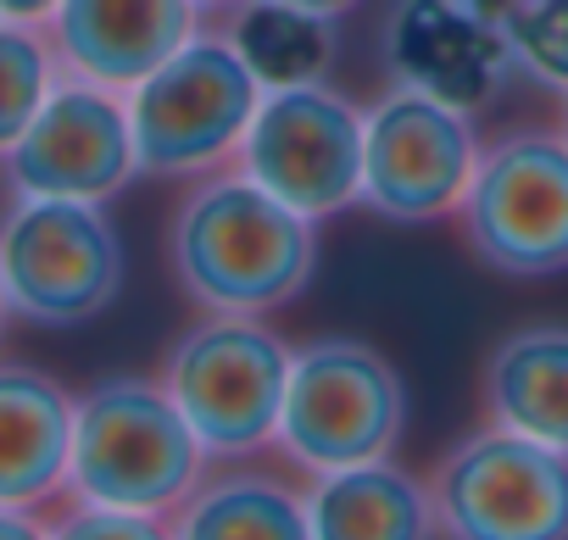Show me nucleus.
<instances>
[{"label": "nucleus", "mask_w": 568, "mask_h": 540, "mask_svg": "<svg viewBox=\"0 0 568 540\" xmlns=\"http://www.w3.org/2000/svg\"><path fill=\"white\" fill-rule=\"evenodd\" d=\"M173 274L206 313H267L313 279V217L291 212L245 173L195 184L168 234Z\"/></svg>", "instance_id": "f257e3e1"}, {"label": "nucleus", "mask_w": 568, "mask_h": 540, "mask_svg": "<svg viewBox=\"0 0 568 540\" xmlns=\"http://www.w3.org/2000/svg\"><path fill=\"white\" fill-rule=\"evenodd\" d=\"M206 446L162 379L106 374L73 401L68 490L95 507L173 512L201 479Z\"/></svg>", "instance_id": "f03ea898"}, {"label": "nucleus", "mask_w": 568, "mask_h": 540, "mask_svg": "<svg viewBox=\"0 0 568 540\" xmlns=\"http://www.w3.org/2000/svg\"><path fill=\"white\" fill-rule=\"evenodd\" d=\"M0 291L40 329L101 318L123 291V240L101 201L18 195L0 217Z\"/></svg>", "instance_id": "7ed1b4c3"}, {"label": "nucleus", "mask_w": 568, "mask_h": 540, "mask_svg": "<svg viewBox=\"0 0 568 540\" xmlns=\"http://www.w3.org/2000/svg\"><path fill=\"white\" fill-rule=\"evenodd\" d=\"M162 385L212 457H240L278 429L291 351L251 313H212L168 346Z\"/></svg>", "instance_id": "20e7f679"}, {"label": "nucleus", "mask_w": 568, "mask_h": 540, "mask_svg": "<svg viewBox=\"0 0 568 540\" xmlns=\"http://www.w3.org/2000/svg\"><path fill=\"white\" fill-rule=\"evenodd\" d=\"M407 418L402 374L363 340H307L291 357V385L278 407V440L302 468L329 473L374 462L396 446Z\"/></svg>", "instance_id": "39448f33"}, {"label": "nucleus", "mask_w": 568, "mask_h": 540, "mask_svg": "<svg viewBox=\"0 0 568 540\" xmlns=\"http://www.w3.org/2000/svg\"><path fill=\"white\" fill-rule=\"evenodd\" d=\"M474 256L513 279L568 267V134H507L479 151L457 201Z\"/></svg>", "instance_id": "423d86ee"}, {"label": "nucleus", "mask_w": 568, "mask_h": 540, "mask_svg": "<svg viewBox=\"0 0 568 540\" xmlns=\"http://www.w3.org/2000/svg\"><path fill=\"white\" fill-rule=\"evenodd\" d=\"M262 101V84L229 40L190 34L156 73L129 90L140 173H201L229 156Z\"/></svg>", "instance_id": "0eeeda50"}, {"label": "nucleus", "mask_w": 568, "mask_h": 540, "mask_svg": "<svg viewBox=\"0 0 568 540\" xmlns=\"http://www.w3.org/2000/svg\"><path fill=\"white\" fill-rule=\"evenodd\" d=\"M429 496L446 540H568V451L501 424L457 440Z\"/></svg>", "instance_id": "6e6552de"}, {"label": "nucleus", "mask_w": 568, "mask_h": 540, "mask_svg": "<svg viewBox=\"0 0 568 540\" xmlns=\"http://www.w3.org/2000/svg\"><path fill=\"white\" fill-rule=\"evenodd\" d=\"M234 151L245 179L313 223L363 201V112L324 79L262 90Z\"/></svg>", "instance_id": "1a4fd4ad"}, {"label": "nucleus", "mask_w": 568, "mask_h": 540, "mask_svg": "<svg viewBox=\"0 0 568 540\" xmlns=\"http://www.w3.org/2000/svg\"><path fill=\"white\" fill-rule=\"evenodd\" d=\"M479 162L463 106L396 84L363 112V201L390 223H429L457 212Z\"/></svg>", "instance_id": "9d476101"}, {"label": "nucleus", "mask_w": 568, "mask_h": 540, "mask_svg": "<svg viewBox=\"0 0 568 540\" xmlns=\"http://www.w3.org/2000/svg\"><path fill=\"white\" fill-rule=\"evenodd\" d=\"M7 162L12 195H68V201H106L118 195L140 162H134V129L129 101L106 84L62 73L34 112V123L18 134Z\"/></svg>", "instance_id": "9b49d317"}, {"label": "nucleus", "mask_w": 568, "mask_h": 540, "mask_svg": "<svg viewBox=\"0 0 568 540\" xmlns=\"http://www.w3.org/2000/svg\"><path fill=\"white\" fill-rule=\"evenodd\" d=\"M385 62L407 90H424L446 106H485L513 68L507 34L468 0H396L385 23Z\"/></svg>", "instance_id": "f8f14e48"}, {"label": "nucleus", "mask_w": 568, "mask_h": 540, "mask_svg": "<svg viewBox=\"0 0 568 540\" xmlns=\"http://www.w3.org/2000/svg\"><path fill=\"white\" fill-rule=\"evenodd\" d=\"M195 34V0H57L45 40L57 68L129 95Z\"/></svg>", "instance_id": "ddd939ff"}, {"label": "nucleus", "mask_w": 568, "mask_h": 540, "mask_svg": "<svg viewBox=\"0 0 568 540\" xmlns=\"http://www.w3.org/2000/svg\"><path fill=\"white\" fill-rule=\"evenodd\" d=\"M73 396L29 368L0 363V507H45L68 490Z\"/></svg>", "instance_id": "4468645a"}, {"label": "nucleus", "mask_w": 568, "mask_h": 540, "mask_svg": "<svg viewBox=\"0 0 568 540\" xmlns=\"http://www.w3.org/2000/svg\"><path fill=\"white\" fill-rule=\"evenodd\" d=\"M313 540H435V496L385 457L329 468L307 490Z\"/></svg>", "instance_id": "2eb2a0df"}, {"label": "nucleus", "mask_w": 568, "mask_h": 540, "mask_svg": "<svg viewBox=\"0 0 568 540\" xmlns=\"http://www.w3.org/2000/svg\"><path fill=\"white\" fill-rule=\"evenodd\" d=\"M485 407L490 424L568 451V329L535 324L496 340L485 363Z\"/></svg>", "instance_id": "dca6fc26"}, {"label": "nucleus", "mask_w": 568, "mask_h": 540, "mask_svg": "<svg viewBox=\"0 0 568 540\" xmlns=\"http://www.w3.org/2000/svg\"><path fill=\"white\" fill-rule=\"evenodd\" d=\"M262 90L318 84L335 62V18L284 7V0H234L223 34Z\"/></svg>", "instance_id": "f3484780"}, {"label": "nucleus", "mask_w": 568, "mask_h": 540, "mask_svg": "<svg viewBox=\"0 0 568 540\" xmlns=\"http://www.w3.org/2000/svg\"><path fill=\"white\" fill-rule=\"evenodd\" d=\"M173 540H313V523L291 485L267 473H229L179 501Z\"/></svg>", "instance_id": "a211bd4d"}, {"label": "nucleus", "mask_w": 568, "mask_h": 540, "mask_svg": "<svg viewBox=\"0 0 568 540\" xmlns=\"http://www.w3.org/2000/svg\"><path fill=\"white\" fill-rule=\"evenodd\" d=\"M62 79L57 51L40 23H7L0 18V156L18 145V134L45 106L51 84Z\"/></svg>", "instance_id": "6ab92c4d"}, {"label": "nucleus", "mask_w": 568, "mask_h": 540, "mask_svg": "<svg viewBox=\"0 0 568 540\" xmlns=\"http://www.w3.org/2000/svg\"><path fill=\"white\" fill-rule=\"evenodd\" d=\"M501 34L518 73L568 95V0H513Z\"/></svg>", "instance_id": "aec40b11"}, {"label": "nucleus", "mask_w": 568, "mask_h": 540, "mask_svg": "<svg viewBox=\"0 0 568 540\" xmlns=\"http://www.w3.org/2000/svg\"><path fill=\"white\" fill-rule=\"evenodd\" d=\"M51 540H173V523L162 512H123V507H95L79 501L51 523Z\"/></svg>", "instance_id": "412c9836"}, {"label": "nucleus", "mask_w": 568, "mask_h": 540, "mask_svg": "<svg viewBox=\"0 0 568 540\" xmlns=\"http://www.w3.org/2000/svg\"><path fill=\"white\" fill-rule=\"evenodd\" d=\"M0 540H51V529L34 518V507H0Z\"/></svg>", "instance_id": "4be33fe9"}, {"label": "nucleus", "mask_w": 568, "mask_h": 540, "mask_svg": "<svg viewBox=\"0 0 568 540\" xmlns=\"http://www.w3.org/2000/svg\"><path fill=\"white\" fill-rule=\"evenodd\" d=\"M51 12H57V0H0V18L7 23H51Z\"/></svg>", "instance_id": "5701e85b"}, {"label": "nucleus", "mask_w": 568, "mask_h": 540, "mask_svg": "<svg viewBox=\"0 0 568 540\" xmlns=\"http://www.w3.org/2000/svg\"><path fill=\"white\" fill-rule=\"evenodd\" d=\"M284 7H302V12H318V18H341V12L357 7V0H284Z\"/></svg>", "instance_id": "b1692460"}, {"label": "nucleus", "mask_w": 568, "mask_h": 540, "mask_svg": "<svg viewBox=\"0 0 568 540\" xmlns=\"http://www.w3.org/2000/svg\"><path fill=\"white\" fill-rule=\"evenodd\" d=\"M7 318H12V307H7V291H0V335H7Z\"/></svg>", "instance_id": "393cba45"}, {"label": "nucleus", "mask_w": 568, "mask_h": 540, "mask_svg": "<svg viewBox=\"0 0 568 540\" xmlns=\"http://www.w3.org/2000/svg\"><path fill=\"white\" fill-rule=\"evenodd\" d=\"M201 7H212V12H217V7H234V0H195V12H201Z\"/></svg>", "instance_id": "a878e982"}]
</instances>
